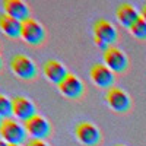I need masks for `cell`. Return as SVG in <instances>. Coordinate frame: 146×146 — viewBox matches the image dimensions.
I'll return each mask as SVG.
<instances>
[{"mask_svg":"<svg viewBox=\"0 0 146 146\" xmlns=\"http://www.w3.org/2000/svg\"><path fill=\"white\" fill-rule=\"evenodd\" d=\"M140 18L146 21V3L142 6V10H140Z\"/></svg>","mask_w":146,"mask_h":146,"instance_id":"19","label":"cell"},{"mask_svg":"<svg viewBox=\"0 0 146 146\" xmlns=\"http://www.w3.org/2000/svg\"><path fill=\"white\" fill-rule=\"evenodd\" d=\"M130 32L137 40H146V21L139 18L137 22L130 28Z\"/></svg>","mask_w":146,"mask_h":146,"instance_id":"17","label":"cell"},{"mask_svg":"<svg viewBox=\"0 0 146 146\" xmlns=\"http://www.w3.org/2000/svg\"><path fill=\"white\" fill-rule=\"evenodd\" d=\"M117 38H118L117 29L113 27L111 22L105 19H98L94 23V40L101 50L105 51L108 47H111L117 41Z\"/></svg>","mask_w":146,"mask_h":146,"instance_id":"1","label":"cell"},{"mask_svg":"<svg viewBox=\"0 0 146 146\" xmlns=\"http://www.w3.org/2000/svg\"><path fill=\"white\" fill-rule=\"evenodd\" d=\"M27 130L22 124H19L13 118L3 120L0 127V137L9 145H23L27 140Z\"/></svg>","mask_w":146,"mask_h":146,"instance_id":"2","label":"cell"},{"mask_svg":"<svg viewBox=\"0 0 146 146\" xmlns=\"http://www.w3.org/2000/svg\"><path fill=\"white\" fill-rule=\"evenodd\" d=\"M42 72L44 76L57 86L69 76V72L66 70V67L57 60H47L42 66Z\"/></svg>","mask_w":146,"mask_h":146,"instance_id":"12","label":"cell"},{"mask_svg":"<svg viewBox=\"0 0 146 146\" xmlns=\"http://www.w3.org/2000/svg\"><path fill=\"white\" fill-rule=\"evenodd\" d=\"M2 123H3V118L0 117V127H2Z\"/></svg>","mask_w":146,"mask_h":146,"instance_id":"22","label":"cell"},{"mask_svg":"<svg viewBox=\"0 0 146 146\" xmlns=\"http://www.w3.org/2000/svg\"><path fill=\"white\" fill-rule=\"evenodd\" d=\"M3 9H5L6 15H9L10 18H13V19L22 22V23L28 19H31L29 7L23 2H21V0H5Z\"/></svg>","mask_w":146,"mask_h":146,"instance_id":"13","label":"cell"},{"mask_svg":"<svg viewBox=\"0 0 146 146\" xmlns=\"http://www.w3.org/2000/svg\"><path fill=\"white\" fill-rule=\"evenodd\" d=\"M2 67H3V60H2V57H0V70H2Z\"/></svg>","mask_w":146,"mask_h":146,"instance_id":"21","label":"cell"},{"mask_svg":"<svg viewBox=\"0 0 146 146\" xmlns=\"http://www.w3.org/2000/svg\"><path fill=\"white\" fill-rule=\"evenodd\" d=\"M58 91L69 100H79L85 94V86L78 76L69 73V76L58 85Z\"/></svg>","mask_w":146,"mask_h":146,"instance_id":"9","label":"cell"},{"mask_svg":"<svg viewBox=\"0 0 146 146\" xmlns=\"http://www.w3.org/2000/svg\"><path fill=\"white\" fill-rule=\"evenodd\" d=\"M10 69L19 79H23V80H32L36 76V73H38L35 63L29 57L23 56V54H16L12 57Z\"/></svg>","mask_w":146,"mask_h":146,"instance_id":"3","label":"cell"},{"mask_svg":"<svg viewBox=\"0 0 146 146\" xmlns=\"http://www.w3.org/2000/svg\"><path fill=\"white\" fill-rule=\"evenodd\" d=\"M27 146H50L45 140H38V139H31L28 143H27Z\"/></svg>","mask_w":146,"mask_h":146,"instance_id":"18","label":"cell"},{"mask_svg":"<svg viewBox=\"0 0 146 146\" xmlns=\"http://www.w3.org/2000/svg\"><path fill=\"white\" fill-rule=\"evenodd\" d=\"M21 38L29 45L38 47L44 42L45 40V29L40 22H36L35 19H28L22 23V35Z\"/></svg>","mask_w":146,"mask_h":146,"instance_id":"4","label":"cell"},{"mask_svg":"<svg viewBox=\"0 0 146 146\" xmlns=\"http://www.w3.org/2000/svg\"><path fill=\"white\" fill-rule=\"evenodd\" d=\"M13 115L18 120L27 123L28 120L36 115V107L27 96H15L13 98Z\"/></svg>","mask_w":146,"mask_h":146,"instance_id":"11","label":"cell"},{"mask_svg":"<svg viewBox=\"0 0 146 146\" xmlns=\"http://www.w3.org/2000/svg\"><path fill=\"white\" fill-rule=\"evenodd\" d=\"M27 133L29 136H32V139H38V140H45L48 136L51 135V126L48 123V120L36 114L35 117H32L31 120H28L25 124Z\"/></svg>","mask_w":146,"mask_h":146,"instance_id":"7","label":"cell"},{"mask_svg":"<svg viewBox=\"0 0 146 146\" xmlns=\"http://www.w3.org/2000/svg\"><path fill=\"white\" fill-rule=\"evenodd\" d=\"M13 115V100H9L6 95L0 94V117L3 120Z\"/></svg>","mask_w":146,"mask_h":146,"instance_id":"16","label":"cell"},{"mask_svg":"<svg viewBox=\"0 0 146 146\" xmlns=\"http://www.w3.org/2000/svg\"><path fill=\"white\" fill-rule=\"evenodd\" d=\"M75 133H76L78 140L85 146H96L102 140V135H101L100 129L95 124L89 123V121L79 123L75 129Z\"/></svg>","mask_w":146,"mask_h":146,"instance_id":"5","label":"cell"},{"mask_svg":"<svg viewBox=\"0 0 146 146\" xmlns=\"http://www.w3.org/2000/svg\"><path fill=\"white\" fill-rule=\"evenodd\" d=\"M107 102L115 113H127L131 108L130 96L120 88H111L107 91Z\"/></svg>","mask_w":146,"mask_h":146,"instance_id":"8","label":"cell"},{"mask_svg":"<svg viewBox=\"0 0 146 146\" xmlns=\"http://www.w3.org/2000/svg\"><path fill=\"white\" fill-rule=\"evenodd\" d=\"M104 63L114 73H123L129 66V58L120 48L111 45L104 51Z\"/></svg>","mask_w":146,"mask_h":146,"instance_id":"6","label":"cell"},{"mask_svg":"<svg viewBox=\"0 0 146 146\" xmlns=\"http://www.w3.org/2000/svg\"><path fill=\"white\" fill-rule=\"evenodd\" d=\"M115 15H117V21L123 27H126L129 29L135 25V23L137 22V19L140 18V15L137 13V10L133 7L130 3H121L117 7V10H115Z\"/></svg>","mask_w":146,"mask_h":146,"instance_id":"14","label":"cell"},{"mask_svg":"<svg viewBox=\"0 0 146 146\" xmlns=\"http://www.w3.org/2000/svg\"><path fill=\"white\" fill-rule=\"evenodd\" d=\"M0 146H10V145H9L7 142H5L2 137H0Z\"/></svg>","mask_w":146,"mask_h":146,"instance_id":"20","label":"cell"},{"mask_svg":"<svg viewBox=\"0 0 146 146\" xmlns=\"http://www.w3.org/2000/svg\"><path fill=\"white\" fill-rule=\"evenodd\" d=\"M0 29L9 38H19L22 35V22L10 18L6 13L0 15Z\"/></svg>","mask_w":146,"mask_h":146,"instance_id":"15","label":"cell"},{"mask_svg":"<svg viewBox=\"0 0 146 146\" xmlns=\"http://www.w3.org/2000/svg\"><path fill=\"white\" fill-rule=\"evenodd\" d=\"M10 146H22V145H10Z\"/></svg>","mask_w":146,"mask_h":146,"instance_id":"23","label":"cell"},{"mask_svg":"<svg viewBox=\"0 0 146 146\" xmlns=\"http://www.w3.org/2000/svg\"><path fill=\"white\" fill-rule=\"evenodd\" d=\"M117 146H124V145H117Z\"/></svg>","mask_w":146,"mask_h":146,"instance_id":"24","label":"cell"},{"mask_svg":"<svg viewBox=\"0 0 146 146\" xmlns=\"http://www.w3.org/2000/svg\"><path fill=\"white\" fill-rule=\"evenodd\" d=\"M89 76H91L92 82L100 88L111 89L114 85V72L111 69H108L105 64H100V63L94 64L91 67Z\"/></svg>","mask_w":146,"mask_h":146,"instance_id":"10","label":"cell"}]
</instances>
